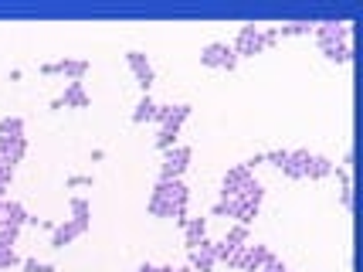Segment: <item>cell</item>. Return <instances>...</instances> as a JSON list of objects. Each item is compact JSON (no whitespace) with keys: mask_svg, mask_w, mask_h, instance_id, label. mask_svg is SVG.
<instances>
[{"mask_svg":"<svg viewBox=\"0 0 363 272\" xmlns=\"http://www.w3.org/2000/svg\"><path fill=\"white\" fill-rule=\"evenodd\" d=\"M153 116H157V102L150 96H143L136 102V109H133V123H153Z\"/></svg>","mask_w":363,"mask_h":272,"instance_id":"ffe728a7","label":"cell"},{"mask_svg":"<svg viewBox=\"0 0 363 272\" xmlns=\"http://www.w3.org/2000/svg\"><path fill=\"white\" fill-rule=\"evenodd\" d=\"M160 272H190V266H187V269H174V266H160Z\"/></svg>","mask_w":363,"mask_h":272,"instance_id":"f546056e","label":"cell"},{"mask_svg":"<svg viewBox=\"0 0 363 272\" xmlns=\"http://www.w3.org/2000/svg\"><path fill=\"white\" fill-rule=\"evenodd\" d=\"M89 72L85 58H58V62L41 65V75H68L72 82H82V75Z\"/></svg>","mask_w":363,"mask_h":272,"instance_id":"ba28073f","label":"cell"},{"mask_svg":"<svg viewBox=\"0 0 363 272\" xmlns=\"http://www.w3.org/2000/svg\"><path fill=\"white\" fill-rule=\"evenodd\" d=\"M333 170H336V163H333L330 157H319V153H313V161H309V180H319V177H330Z\"/></svg>","mask_w":363,"mask_h":272,"instance_id":"d6986e66","label":"cell"},{"mask_svg":"<svg viewBox=\"0 0 363 272\" xmlns=\"http://www.w3.org/2000/svg\"><path fill=\"white\" fill-rule=\"evenodd\" d=\"M316 41L319 45H343V41H353V38H350V24H340V21H326V24H319Z\"/></svg>","mask_w":363,"mask_h":272,"instance_id":"4fadbf2b","label":"cell"},{"mask_svg":"<svg viewBox=\"0 0 363 272\" xmlns=\"http://www.w3.org/2000/svg\"><path fill=\"white\" fill-rule=\"evenodd\" d=\"M235 55L238 58H252V55H258V51H265V38H262V28H255V24H245L241 31H238L235 38Z\"/></svg>","mask_w":363,"mask_h":272,"instance_id":"8992f818","label":"cell"},{"mask_svg":"<svg viewBox=\"0 0 363 272\" xmlns=\"http://www.w3.org/2000/svg\"><path fill=\"white\" fill-rule=\"evenodd\" d=\"M89 102H92V99L85 92V85H82V82H68L62 96L51 102V109H85Z\"/></svg>","mask_w":363,"mask_h":272,"instance_id":"30bf717a","label":"cell"},{"mask_svg":"<svg viewBox=\"0 0 363 272\" xmlns=\"http://www.w3.org/2000/svg\"><path fill=\"white\" fill-rule=\"evenodd\" d=\"M248 245V224H231L228 228V235L221 241H214V259L218 262H228V259L235 256L238 249H245Z\"/></svg>","mask_w":363,"mask_h":272,"instance_id":"5b68a950","label":"cell"},{"mask_svg":"<svg viewBox=\"0 0 363 272\" xmlns=\"http://www.w3.org/2000/svg\"><path fill=\"white\" fill-rule=\"evenodd\" d=\"M126 65H129V72L136 75V82L143 85V96H150V85H153V79H157V72H153L150 58H146L143 51H129V55H126Z\"/></svg>","mask_w":363,"mask_h":272,"instance_id":"9c48e42d","label":"cell"},{"mask_svg":"<svg viewBox=\"0 0 363 272\" xmlns=\"http://www.w3.org/2000/svg\"><path fill=\"white\" fill-rule=\"evenodd\" d=\"M177 136H180V133H174V129H163V126H160V133H157V146H160V150H170V146H177Z\"/></svg>","mask_w":363,"mask_h":272,"instance_id":"7402d4cb","label":"cell"},{"mask_svg":"<svg viewBox=\"0 0 363 272\" xmlns=\"http://www.w3.org/2000/svg\"><path fill=\"white\" fill-rule=\"evenodd\" d=\"M180 228H184V241H187L190 252H194V249L207 239V222H204V218H187Z\"/></svg>","mask_w":363,"mask_h":272,"instance_id":"e0dca14e","label":"cell"},{"mask_svg":"<svg viewBox=\"0 0 363 272\" xmlns=\"http://www.w3.org/2000/svg\"><path fill=\"white\" fill-rule=\"evenodd\" d=\"M14 266H21V256L14 249H0V269H14Z\"/></svg>","mask_w":363,"mask_h":272,"instance_id":"484cf974","label":"cell"},{"mask_svg":"<svg viewBox=\"0 0 363 272\" xmlns=\"http://www.w3.org/2000/svg\"><path fill=\"white\" fill-rule=\"evenodd\" d=\"M79 235H85V232H82L72 218H65L62 224H55V228H51V249H65L68 241H75Z\"/></svg>","mask_w":363,"mask_h":272,"instance_id":"2e32d148","label":"cell"},{"mask_svg":"<svg viewBox=\"0 0 363 272\" xmlns=\"http://www.w3.org/2000/svg\"><path fill=\"white\" fill-rule=\"evenodd\" d=\"M21 269H24V272H58L55 266H48V262H38V259H21Z\"/></svg>","mask_w":363,"mask_h":272,"instance_id":"cb8c5ba5","label":"cell"},{"mask_svg":"<svg viewBox=\"0 0 363 272\" xmlns=\"http://www.w3.org/2000/svg\"><path fill=\"white\" fill-rule=\"evenodd\" d=\"M0 136H7V140L24 136V119H21V116H4V119H0Z\"/></svg>","mask_w":363,"mask_h":272,"instance_id":"44dd1931","label":"cell"},{"mask_svg":"<svg viewBox=\"0 0 363 272\" xmlns=\"http://www.w3.org/2000/svg\"><path fill=\"white\" fill-rule=\"evenodd\" d=\"M21 228H0V249H14Z\"/></svg>","mask_w":363,"mask_h":272,"instance_id":"d4e9b609","label":"cell"},{"mask_svg":"<svg viewBox=\"0 0 363 272\" xmlns=\"http://www.w3.org/2000/svg\"><path fill=\"white\" fill-rule=\"evenodd\" d=\"M68 208H72V222L79 224L82 232H89V224H92V205L85 197H72Z\"/></svg>","mask_w":363,"mask_h":272,"instance_id":"ac0fdd59","label":"cell"},{"mask_svg":"<svg viewBox=\"0 0 363 272\" xmlns=\"http://www.w3.org/2000/svg\"><path fill=\"white\" fill-rule=\"evenodd\" d=\"M24 153H28V140H24V136H17V140H7V136H0V163H7V167H17V163L24 161Z\"/></svg>","mask_w":363,"mask_h":272,"instance_id":"9a60e30c","label":"cell"},{"mask_svg":"<svg viewBox=\"0 0 363 272\" xmlns=\"http://www.w3.org/2000/svg\"><path fill=\"white\" fill-rule=\"evenodd\" d=\"M190 146L177 143L170 146V150H163V163H160V180H184V174H187L190 167Z\"/></svg>","mask_w":363,"mask_h":272,"instance_id":"7a4b0ae2","label":"cell"},{"mask_svg":"<svg viewBox=\"0 0 363 272\" xmlns=\"http://www.w3.org/2000/svg\"><path fill=\"white\" fill-rule=\"evenodd\" d=\"M218 259H214V241L204 239L194 252H190V272H214Z\"/></svg>","mask_w":363,"mask_h":272,"instance_id":"5bb4252c","label":"cell"},{"mask_svg":"<svg viewBox=\"0 0 363 272\" xmlns=\"http://www.w3.org/2000/svg\"><path fill=\"white\" fill-rule=\"evenodd\" d=\"M11 180H14V167L0 163V187H11Z\"/></svg>","mask_w":363,"mask_h":272,"instance_id":"83f0119b","label":"cell"},{"mask_svg":"<svg viewBox=\"0 0 363 272\" xmlns=\"http://www.w3.org/2000/svg\"><path fill=\"white\" fill-rule=\"evenodd\" d=\"M201 65H207V68H221V72H231L238 65V55L235 48L228 45V41H211L204 51H201Z\"/></svg>","mask_w":363,"mask_h":272,"instance_id":"277c9868","label":"cell"},{"mask_svg":"<svg viewBox=\"0 0 363 272\" xmlns=\"http://www.w3.org/2000/svg\"><path fill=\"white\" fill-rule=\"evenodd\" d=\"M68 187H92V177L89 174H72L68 177Z\"/></svg>","mask_w":363,"mask_h":272,"instance_id":"4316f807","label":"cell"},{"mask_svg":"<svg viewBox=\"0 0 363 272\" xmlns=\"http://www.w3.org/2000/svg\"><path fill=\"white\" fill-rule=\"evenodd\" d=\"M187 205H190V191L184 180H157L146 208H150V214H157V218H177V224H184L190 218Z\"/></svg>","mask_w":363,"mask_h":272,"instance_id":"6da1fadb","label":"cell"},{"mask_svg":"<svg viewBox=\"0 0 363 272\" xmlns=\"http://www.w3.org/2000/svg\"><path fill=\"white\" fill-rule=\"evenodd\" d=\"M309 161H313L309 150H289V157H285V163L279 170H282L285 177H292V180H306V177H309Z\"/></svg>","mask_w":363,"mask_h":272,"instance_id":"8fae6325","label":"cell"},{"mask_svg":"<svg viewBox=\"0 0 363 272\" xmlns=\"http://www.w3.org/2000/svg\"><path fill=\"white\" fill-rule=\"evenodd\" d=\"M269 259H272V249H265V245H245V249H238L235 256L228 259V266L241 272H258Z\"/></svg>","mask_w":363,"mask_h":272,"instance_id":"3957f363","label":"cell"},{"mask_svg":"<svg viewBox=\"0 0 363 272\" xmlns=\"http://www.w3.org/2000/svg\"><path fill=\"white\" fill-rule=\"evenodd\" d=\"M136 272H160V266H150V262H143V266H140Z\"/></svg>","mask_w":363,"mask_h":272,"instance_id":"f1b7e54d","label":"cell"},{"mask_svg":"<svg viewBox=\"0 0 363 272\" xmlns=\"http://www.w3.org/2000/svg\"><path fill=\"white\" fill-rule=\"evenodd\" d=\"M31 222V214H28V208L21 205V201H0V228H21V224H28Z\"/></svg>","mask_w":363,"mask_h":272,"instance_id":"7c38bea8","label":"cell"},{"mask_svg":"<svg viewBox=\"0 0 363 272\" xmlns=\"http://www.w3.org/2000/svg\"><path fill=\"white\" fill-rule=\"evenodd\" d=\"M309 31H313V24L296 21V24H282V28H279V38H285V34H309Z\"/></svg>","mask_w":363,"mask_h":272,"instance_id":"603a6c76","label":"cell"},{"mask_svg":"<svg viewBox=\"0 0 363 272\" xmlns=\"http://www.w3.org/2000/svg\"><path fill=\"white\" fill-rule=\"evenodd\" d=\"M190 112H194V106H187V102H180V106H157V116H153V123L163 129H174V133H180V126L190 119Z\"/></svg>","mask_w":363,"mask_h":272,"instance_id":"52a82bcc","label":"cell"}]
</instances>
